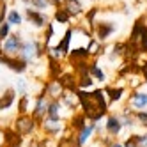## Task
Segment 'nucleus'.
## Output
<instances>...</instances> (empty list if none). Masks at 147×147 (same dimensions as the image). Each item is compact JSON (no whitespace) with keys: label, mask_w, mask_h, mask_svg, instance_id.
I'll return each instance as SVG.
<instances>
[{"label":"nucleus","mask_w":147,"mask_h":147,"mask_svg":"<svg viewBox=\"0 0 147 147\" xmlns=\"http://www.w3.org/2000/svg\"><path fill=\"white\" fill-rule=\"evenodd\" d=\"M20 59H23L27 64H36V60H41L46 57V46L43 43V39L39 37H25L23 39V46L20 50Z\"/></svg>","instance_id":"nucleus-1"},{"label":"nucleus","mask_w":147,"mask_h":147,"mask_svg":"<svg viewBox=\"0 0 147 147\" xmlns=\"http://www.w3.org/2000/svg\"><path fill=\"white\" fill-rule=\"evenodd\" d=\"M128 41L136 45L140 53H147V18L145 16H140L135 20Z\"/></svg>","instance_id":"nucleus-2"},{"label":"nucleus","mask_w":147,"mask_h":147,"mask_svg":"<svg viewBox=\"0 0 147 147\" xmlns=\"http://www.w3.org/2000/svg\"><path fill=\"white\" fill-rule=\"evenodd\" d=\"M39 129H41V133H43V136H46V138L59 140V138H62V136L66 135V131H67V122L64 119L53 121V119L45 117L43 121H41V124H39Z\"/></svg>","instance_id":"nucleus-3"},{"label":"nucleus","mask_w":147,"mask_h":147,"mask_svg":"<svg viewBox=\"0 0 147 147\" xmlns=\"http://www.w3.org/2000/svg\"><path fill=\"white\" fill-rule=\"evenodd\" d=\"M13 128L22 135L23 138H32L39 129V122L30 113H23V115H16V119L13 122Z\"/></svg>","instance_id":"nucleus-4"},{"label":"nucleus","mask_w":147,"mask_h":147,"mask_svg":"<svg viewBox=\"0 0 147 147\" xmlns=\"http://www.w3.org/2000/svg\"><path fill=\"white\" fill-rule=\"evenodd\" d=\"M117 32V23L112 22V20H96V23L92 25V34L94 39L99 41V43H107V41Z\"/></svg>","instance_id":"nucleus-5"},{"label":"nucleus","mask_w":147,"mask_h":147,"mask_svg":"<svg viewBox=\"0 0 147 147\" xmlns=\"http://www.w3.org/2000/svg\"><path fill=\"white\" fill-rule=\"evenodd\" d=\"M23 34L22 32H11V36H9L7 39L2 41V51L5 55L9 57H18L20 55V50H22L23 46Z\"/></svg>","instance_id":"nucleus-6"},{"label":"nucleus","mask_w":147,"mask_h":147,"mask_svg":"<svg viewBox=\"0 0 147 147\" xmlns=\"http://www.w3.org/2000/svg\"><path fill=\"white\" fill-rule=\"evenodd\" d=\"M103 128H105V135L110 136V138H117L121 135V131L124 129L122 128V122H121V115L115 113V112H108L107 117L103 119Z\"/></svg>","instance_id":"nucleus-7"},{"label":"nucleus","mask_w":147,"mask_h":147,"mask_svg":"<svg viewBox=\"0 0 147 147\" xmlns=\"http://www.w3.org/2000/svg\"><path fill=\"white\" fill-rule=\"evenodd\" d=\"M25 20L36 30H45L50 25L48 14L43 13V11H37V9H32V7H25Z\"/></svg>","instance_id":"nucleus-8"},{"label":"nucleus","mask_w":147,"mask_h":147,"mask_svg":"<svg viewBox=\"0 0 147 147\" xmlns=\"http://www.w3.org/2000/svg\"><path fill=\"white\" fill-rule=\"evenodd\" d=\"M48 103H50V99L45 96L43 92H39L36 96V99H34L32 108H30V115H32L39 124H41V121H43L46 117V113H48Z\"/></svg>","instance_id":"nucleus-9"},{"label":"nucleus","mask_w":147,"mask_h":147,"mask_svg":"<svg viewBox=\"0 0 147 147\" xmlns=\"http://www.w3.org/2000/svg\"><path fill=\"white\" fill-rule=\"evenodd\" d=\"M0 64L5 66L7 69H11L13 73H16V75H25L27 69H28V64L23 59H20V57H9L5 53L0 55Z\"/></svg>","instance_id":"nucleus-10"},{"label":"nucleus","mask_w":147,"mask_h":147,"mask_svg":"<svg viewBox=\"0 0 147 147\" xmlns=\"http://www.w3.org/2000/svg\"><path fill=\"white\" fill-rule=\"evenodd\" d=\"M41 92H43L48 99H60V96L66 92V89L60 83L59 78H50L48 82H45L43 90H41Z\"/></svg>","instance_id":"nucleus-11"},{"label":"nucleus","mask_w":147,"mask_h":147,"mask_svg":"<svg viewBox=\"0 0 147 147\" xmlns=\"http://www.w3.org/2000/svg\"><path fill=\"white\" fill-rule=\"evenodd\" d=\"M128 103H129L128 107H129L133 112L147 110V92H144V90H131Z\"/></svg>","instance_id":"nucleus-12"},{"label":"nucleus","mask_w":147,"mask_h":147,"mask_svg":"<svg viewBox=\"0 0 147 147\" xmlns=\"http://www.w3.org/2000/svg\"><path fill=\"white\" fill-rule=\"evenodd\" d=\"M23 145H25V138L13 126L4 129V147H23Z\"/></svg>","instance_id":"nucleus-13"},{"label":"nucleus","mask_w":147,"mask_h":147,"mask_svg":"<svg viewBox=\"0 0 147 147\" xmlns=\"http://www.w3.org/2000/svg\"><path fill=\"white\" fill-rule=\"evenodd\" d=\"M96 124L98 122H87L85 128H82L78 133H75V142L82 147H85L94 136V129H96Z\"/></svg>","instance_id":"nucleus-14"},{"label":"nucleus","mask_w":147,"mask_h":147,"mask_svg":"<svg viewBox=\"0 0 147 147\" xmlns=\"http://www.w3.org/2000/svg\"><path fill=\"white\" fill-rule=\"evenodd\" d=\"M16 90L14 87H9L5 89L2 94H0V112H7V110H11L14 107V103H16Z\"/></svg>","instance_id":"nucleus-15"},{"label":"nucleus","mask_w":147,"mask_h":147,"mask_svg":"<svg viewBox=\"0 0 147 147\" xmlns=\"http://www.w3.org/2000/svg\"><path fill=\"white\" fill-rule=\"evenodd\" d=\"M73 34H75V27H67L64 36H62L59 41H57V48L62 51V55L67 59L69 51H71V41H73Z\"/></svg>","instance_id":"nucleus-16"},{"label":"nucleus","mask_w":147,"mask_h":147,"mask_svg":"<svg viewBox=\"0 0 147 147\" xmlns=\"http://www.w3.org/2000/svg\"><path fill=\"white\" fill-rule=\"evenodd\" d=\"M60 105L64 110H69L71 113L78 112V98H76V92H71V90H66L64 94L60 96Z\"/></svg>","instance_id":"nucleus-17"},{"label":"nucleus","mask_w":147,"mask_h":147,"mask_svg":"<svg viewBox=\"0 0 147 147\" xmlns=\"http://www.w3.org/2000/svg\"><path fill=\"white\" fill-rule=\"evenodd\" d=\"M87 122H89L87 117L78 110V112H75L69 117V121H67V129H71L73 133H78L82 128H85V126H87Z\"/></svg>","instance_id":"nucleus-18"},{"label":"nucleus","mask_w":147,"mask_h":147,"mask_svg":"<svg viewBox=\"0 0 147 147\" xmlns=\"http://www.w3.org/2000/svg\"><path fill=\"white\" fill-rule=\"evenodd\" d=\"M103 90H105V94H107V99H108L110 105L119 103L124 98V94H126V89L122 85H107Z\"/></svg>","instance_id":"nucleus-19"},{"label":"nucleus","mask_w":147,"mask_h":147,"mask_svg":"<svg viewBox=\"0 0 147 147\" xmlns=\"http://www.w3.org/2000/svg\"><path fill=\"white\" fill-rule=\"evenodd\" d=\"M90 96H92L94 103L98 105V108H99L103 113H108V112H110V110H108L110 103H108V99H107V94H105V90H103V89H99V87L92 89V90H90Z\"/></svg>","instance_id":"nucleus-20"},{"label":"nucleus","mask_w":147,"mask_h":147,"mask_svg":"<svg viewBox=\"0 0 147 147\" xmlns=\"http://www.w3.org/2000/svg\"><path fill=\"white\" fill-rule=\"evenodd\" d=\"M90 59L92 57L89 53L87 46H75V48H71L69 55H67V60L71 64H76V62H82V60H90Z\"/></svg>","instance_id":"nucleus-21"},{"label":"nucleus","mask_w":147,"mask_h":147,"mask_svg":"<svg viewBox=\"0 0 147 147\" xmlns=\"http://www.w3.org/2000/svg\"><path fill=\"white\" fill-rule=\"evenodd\" d=\"M89 75L92 76L94 82H98V83H105V82H107V75H105L103 67L99 66L98 59H90V62H89Z\"/></svg>","instance_id":"nucleus-22"},{"label":"nucleus","mask_w":147,"mask_h":147,"mask_svg":"<svg viewBox=\"0 0 147 147\" xmlns=\"http://www.w3.org/2000/svg\"><path fill=\"white\" fill-rule=\"evenodd\" d=\"M64 108H62V105L59 99H50L48 103V113H46V117L48 119H53V121H60V119H64ZM66 121V119H64Z\"/></svg>","instance_id":"nucleus-23"},{"label":"nucleus","mask_w":147,"mask_h":147,"mask_svg":"<svg viewBox=\"0 0 147 147\" xmlns=\"http://www.w3.org/2000/svg\"><path fill=\"white\" fill-rule=\"evenodd\" d=\"M62 7H64L66 11L71 14V18H78V16L83 14V4H82V0H64Z\"/></svg>","instance_id":"nucleus-24"},{"label":"nucleus","mask_w":147,"mask_h":147,"mask_svg":"<svg viewBox=\"0 0 147 147\" xmlns=\"http://www.w3.org/2000/svg\"><path fill=\"white\" fill-rule=\"evenodd\" d=\"M30 94H23L18 99V107H16V113L23 115V113H30Z\"/></svg>","instance_id":"nucleus-25"},{"label":"nucleus","mask_w":147,"mask_h":147,"mask_svg":"<svg viewBox=\"0 0 147 147\" xmlns=\"http://www.w3.org/2000/svg\"><path fill=\"white\" fill-rule=\"evenodd\" d=\"M5 22L11 25V27H20V25L23 23V16H22V13H20L18 9H9Z\"/></svg>","instance_id":"nucleus-26"},{"label":"nucleus","mask_w":147,"mask_h":147,"mask_svg":"<svg viewBox=\"0 0 147 147\" xmlns=\"http://www.w3.org/2000/svg\"><path fill=\"white\" fill-rule=\"evenodd\" d=\"M22 4L25 7H32V9H37V11H43V13H46L50 9L48 0H22Z\"/></svg>","instance_id":"nucleus-27"},{"label":"nucleus","mask_w":147,"mask_h":147,"mask_svg":"<svg viewBox=\"0 0 147 147\" xmlns=\"http://www.w3.org/2000/svg\"><path fill=\"white\" fill-rule=\"evenodd\" d=\"M53 22L62 23V25H67L71 22V14L66 11L64 7H59V9H55V11H53Z\"/></svg>","instance_id":"nucleus-28"},{"label":"nucleus","mask_w":147,"mask_h":147,"mask_svg":"<svg viewBox=\"0 0 147 147\" xmlns=\"http://www.w3.org/2000/svg\"><path fill=\"white\" fill-rule=\"evenodd\" d=\"M76 80H78V89H82V90L94 87V80L89 73H80V75H76Z\"/></svg>","instance_id":"nucleus-29"},{"label":"nucleus","mask_w":147,"mask_h":147,"mask_svg":"<svg viewBox=\"0 0 147 147\" xmlns=\"http://www.w3.org/2000/svg\"><path fill=\"white\" fill-rule=\"evenodd\" d=\"M14 90H16V94H20V96L28 94V80L23 78V76H18V80L14 83Z\"/></svg>","instance_id":"nucleus-30"},{"label":"nucleus","mask_w":147,"mask_h":147,"mask_svg":"<svg viewBox=\"0 0 147 147\" xmlns=\"http://www.w3.org/2000/svg\"><path fill=\"white\" fill-rule=\"evenodd\" d=\"M124 147H140V133H129L128 138L122 140Z\"/></svg>","instance_id":"nucleus-31"},{"label":"nucleus","mask_w":147,"mask_h":147,"mask_svg":"<svg viewBox=\"0 0 147 147\" xmlns=\"http://www.w3.org/2000/svg\"><path fill=\"white\" fill-rule=\"evenodd\" d=\"M11 32H13V27L9 25L7 22H4V23H0V41H4V39H7L9 36H11Z\"/></svg>","instance_id":"nucleus-32"},{"label":"nucleus","mask_w":147,"mask_h":147,"mask_svg":"<svg viewBox=\"0 0 147 147\" xmlns=\"http://www.w3.org/2000/svg\"><path fill=\"white\" fill-rule=\"evenodd\" d=\"M135 119H136V124L145 128L147 126V110H140V112H135Z\"/></svg>","instance_id":"nucleus-33"},{"label":"nucleus","mask_w":147,"mask_h":147,"mask_svg":"<svg viewBox=\"0 0 147 147\" xmlns=\"http://www.w3.org/2000/svg\"><path fill=\"white\" fill-rule=\"evenodd\" d=\"M7 13H9L7 2H5V0H0V23H4V22H5V18H7Z\"/></svg>","instance_id":"nucleus-34"},{"label":"nucleus","mask_w":147,"mask_h":147,"mask_svg":"<svg viewBox=\"0 0 147 147\" xmlns=\"http://www.w3.org/2000/svg\"><path fill=\"white\" fill-rule=\"evenodd\" d=\"M140 75H142V80L147 83V59L140 62Z\"/></svg>","instance_id":"nucleus-35"},{"label":"nucleus","mask_w":147,"mask_h":147,"mask_svg":"<svg viewBox=\"0 0 147 147\" xmlns=\"http://www.w3.org/2000/svg\"><path fill=\"white\" fill-rule=\"evenodd\" d=\"M48 4H50V7H55V9H59V7H62V4H64V0H48Z\"/></svg>","instance_id":"nucleus-36"},{"label":"nucleus","mask_w":147,"mask_h":147,"mask_svg":"<svg viewBox=\"0 0 147 147\" xmlns=\"http://www.w3.org/2000/svg\"><path fill=\"white\" fill-rule=\"evenodd\" d=\"M107 147H124V145H122V142H119L117 138H112V140L107 144Z\"/></svg>","instance_id":"nucleus-37"},{"label":"nucleus","mask_w":147,"mask_h":147,"mask_svg":"<svg viewBox=\"0 0 147 147\" xmlns=\"http://www.w3.org/2000/svg\"><path fill=\"white\" fill-rule=\"evenodd\" d=\"M140 147H147V131L140 133Z\"/></svg>","instance_id":"nucleus-38"},{"label":"nucleus","mask_w":147,"mask_h":147,"mask_svg":"<svg viewBox=\"0 0 147 147\" xmlns=\"http://www.w3.org/2000/svg\"><path fill=\"white\" fill-rule=\"evenodd\" d=\"M66 147H82V145H78V144L75 142V133H73V135H71V140H69V144H67Z\"/></svg>","instance_id":"nucleus-39"},{"label":"nucleus","mask_w":147,"mask_h":147,"mask_svg":"<svg viewBox=\"0 0 147 147\" xmlns=\"http://www.w3.org/2000/svg\"><path fill=\"white\" fill-rule=\"evenodd\" d=\"M28 147H41V144H39V140H30Z\"/></svg>","instance_id":"nucleus-40"},{"label":"nucleus","mask_w":147,"mask_h":147,"mask_svg":"<svg viewBox=\"0 0 147 147\" xmlns=\"http://www.w3.org/2000/svg\"><path fill=\"white\" fill-rule=\"evenodd\" d=\"M0 147H4V129H0Z\"/></svg>","instance_id":"nucleus-41"},{"label":"nucleus","mask_w":147,"mask_h":147,"mask_svg":"<svg viewBox=\"0 0 147 147\" xmlns=\"http://www.w3.org/2000/svg\"><path fill=\"white\" fill-rule=\"evenodd\" d=\"M4 53V51H2V41H0V55H2Z\"/></svg>","instance_id":"nucleus-42"},{"label":"nucleus","mask_w":147,"mask_h":147,"mask_svg":"<svg viewBox=\"0 0 147 147\" xmlns=\"http://www.w3.org/2000/svg\"><path fill=\"white\" fill-rule=\"evenodd\" d=\"M144 129H145V131H147V126H145V128H144Z\"/></svg>","instance_id":"nucleus-43"},{"label":"nucleus","mask_w":147,"mask_h":147,"mask_svg":"<svg viewBox=\"0 0 147 147\" xmlns=\"http://www.w3.org/2000/svg\"><path fill=\"white\" fill-rule=\"evenodd\" d=\"M0 129H2V126H0Z\"/></svg>","instance_id":"nucleus-44"}]
</instances>
